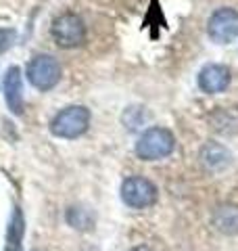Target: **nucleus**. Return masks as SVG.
<instances>
[{
	"label": "nucleus",
	"instance_id": "nucleus-3",
	"mask_svg": "<svg viewBox=\"0 0 238 251\" xmlns=\"http://www.w3.org/2000/svg\"><path fill=\"white\" fill-rule=\"evenodd\" d=\"M27 80L40 92H48L61 80V65L52 54H36L27 63Z\"/></svg>",
	"mask_w": 238,
	"mask_h": 251
},
{
	"label": "nucleus",
	"instance_id": "nucleus-1",
	"mask_svg": "<svg viewBox=\"0 0 238 251\" xmlns=\"http://www.w3.org/2000/svg\"><path fill=\"white\" fill-rule=\"evenodd\" d=\"M90 109L84 105H69L63 111H59L57 115L52 117L50 122V132L52 136L57 138H77L86 134V130L90 128Z\"/></svg>",
	"mask_w": 238,
	"mask_h": 251
},
{
	"label": "nucleus",
	"instance_id": "nucleus-6",
	"mask_svg": "<svg viewBox=\"0 0 238 251\" xmlns=\"http://www.w3.org/2000/svg\"><path fill=\"white\" fill-rule=\"evenodd\" d=\"M207 34L215 44H230L238 38V11L224 6L209 17Z\"/></svg>",
	"mask_w": 238,
	"mask_h": 251
},
{
	"label": "nucleus",
	"instance_id": "nucleus-12",
	"mask_svg": "<svg viewBox=\"0 0 238 251\" xmlns=\"http://www.w3.org/2000/svg\"><path fill=\"white\" fill-rule=\"evenodd\" d=\"M15 40V29H9V27H0V52L9 50L11 44Z\"/></svg>",
	"mask_w": 238,
	"mask_h": 251
},
{
	"label": "nucleus",
	"instance_id": "nucleus-14",
	"mask_svg": "<svg viewBox=\"0 0 238 251\" xmlns=\"http://www.w3.org/2000/svg\"><path fill=\"white\" fill-rule=\"evenodd\" d=\"M132 251H150L148 247H136V249H132Z\"/></svg>",
	"mask_w": 238,
	"mask_h": 251
},
{
	"label": "nucleus",
	"instance_id": "nucleus-11",
	"mask_svg": "<svg viewBox=\"0 0 238 251\" xmlns=\"http://www.w3.org/2000/svg\"><path fill=\"white\" fill-rule=\"evenodd\" d=\"M23 232H25V220L19 207H15L13 218L9 222V230H6V245H21Z\"/></svg>",
	"mask_w": 238,
	"mask_h": 251
},
{
	"label": "nucleus",
	"instance_id": "nucleus-2",
	"mask_svg": "<svg viewBox=\"0 0 238 251\" xmlns=\"http://www.w3.org/2000/svg\"><path fill=\"white\" fill-rule=\"evenodd\" d=\"M176 136L167 128H148L136 143V155L144 161H157L173 153Z\"/></svg>",
	"mask_w": 238,
	"mask_h": 251
},
{
	"label": "nucleus",
	"instance_id": "nucleus-8",
	"mask_svg": "<svg viewBox=\"0 0 238 251\" xmlns=\"http://www.w3.org/2000/svg\"><path fill=\"white\" fill-rule=\"evenodd\" d=\"M4 100L9 105L11 113L21 115L25 109V100H23V75L17 65L6 69L4 74Z\"/></svg>",
	"mask_w": 238,
	"mask_h": 251
},
{
	"label": "nucleus",
	"instance_id": "nucleus-4",
	"mask_svg": "<svg viewBox=\"0 0 238 251\" xmlns=\"http://www.w3.org/2000/svg\"><path fill=\"white\" fill-rule=\"evenodd\" d=\"M50 34L54 42L63 49H75L86 42V25L79 15L75 13H63L50 25Z\"/></svg>",
	"mask_w": 238,
	"mask_h": 251
},
{
	"label": "nucleus",
	"instance_id": "nucleus-9",
	"mask_svg": "<svg viewBox=\"0 0 238 251\" xmlns=\"http://www.w3.org/2000/svg\"><path fill=\"white\" fill-rule=\"evenodd\" d=\"M201 159L205 163V168H209V170H221V168H226L228 163H230V153L221 145L209 143V145L203 147Z\"/></svg>",
	"mask_w": 238,
	"mask_h": 251
},
{
	"label": "nucleus",
	"instance_id": "nucleus-5",
	"mask_svg": "<svg viewBox=\"0 0 238 251\" xmlns=\"http://www.w3.org/2000/svg\"><path fill=\"white\" fill-rule=\"evenodd\" d=\"M121 201L134 209L150 207L157 201V186L142 176L125 178L121 184Z\"/></svg>",
	"mask_w": 238,
	"mask_h": 251
},
{
	"label": "nucleus",
	"instance_id": "nucleus-13",
	"mask_svg": "<svg viewBox=\"0 0 238 251\" xmlns=\"http://www.w3.org/2000/svg\"><path fill=\"white\" fill-rule=\"evenodd\" d=\"M21 245H6V251H19Z\"/></svg>",
	"mask_w": 238,
	"mask_h": 251
},
{
	"label": "nucleus",
	"instance_id": "nucleus-7",
	"mask_svg": "<svg viewBox=\"0 0 238 251\" xmlns=\"http://www.w3.org/2000/svg\"><path fill=\"white\" fill-rule=\"evenodd\" d=\"M230 80H232V75H230V69L226 65L209 63L198 74V88L207 94H219L230 86Z\"/></svg>",
	"mask_w": 238,
	"mask_h": 251
},
{
	"label": "nucleus",
	"instance_id": "nucleus-10",
	"mask_svg": "<svg viewBox=\"0 0 238 251\" xmlns=\"http://www.w3.org/2000/svg\"><path fill=\"white\" fill-rule=\"evenodd\" d=\"M213 224L217 226L221 232L236 234L238 232V207L236 205H221L213 214Z\"/></svg>",
	"mask_w": 238,
	"mask_h": 251
}]
</instances>
